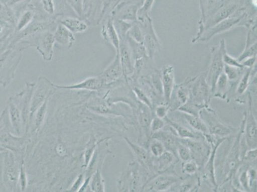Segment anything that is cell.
I'll return each instance as SVG.
<instances>
[{
	"label": "cell",
	"mask_w": 257,
	"mask_h": 192,
	"mask_svg": "<svg viewBox=\"0 0 257 192\" xmlns=\"http://www.w3.org/2000/svg\"><path fill=\"white\" fill-rule=\"evenodd\" d=\"M88 109L95 113L103 115H114V116L127 118L126 110L121 109V107L113 106V104H110L108 101L100 98H95L88 102L86 105Z\"/></svg>",
	"instance_id": "obj_24"
},
{
	"label": "cell",
	"mask_w": 257,
	"mask_h": 192,
	"mask_svg": "<svg viewBox=\"0 0 257 192\" xmlns=\"http://www.w3.org/2000/svg\"><path fill=\"white\" fill-rule=\"evenodd\" d=\"M164 120L167 125L170 126V129L175 133V135L182 139L205 140L204 134L193 129L188 125H182L176 121L173 120L171 118H165Z\"/></svg>",
	"instance_id": "obj_27"
},
{
	"label": "cell",
	"mask_w": 257,
	"mask_h": 192,
	"mask_svg": "<svg viewBox=\"0 0 257 192\" xmlns=\"http://www.w3.org/2000/svg\"><path fill=\"white\" fill-rule=\"evenodd\" d=\"M180 142L190 150L191 160L197 163L200 170L202 169L209 158L211 147L205 140L182 139ZM199 170V171H200Z\"/></svg>",
	"instance_id": "obj_10"
},
{
	"label": "cell",
	"mask_w": 257,
	"mask_h": 192,
	"mask_svg": "<svg viewBox=\"0 0 257 192\" xmlns=\"http://www.w3.org/2000/svg\"><path fill=\"white\" fill-rule=\"evenodd\" d=\"M139 4L131 2H121L118 3L109 14L114 20L123 21L128 23H135L137 21Z\"/></svg>",
	"instance_id": "obj_20"
},
{
	"label": "cell",
	"mask_w": 257,
	"mask_h": 192,
	"mask_svg": "<svg viewBox=\"0 0 257 192\" xmlns=\"http://www.w3.org/2000/svg\"><path fill=\"white\" fill-rule=\"evenodd\" d=\"M256 75V64L252 68H247L244 73L240 77L236 89V93L238 95L244 94L247 88L249 87L251 77H255Z\"/></svg>",
	"instance_id": "obj_39"
},
{
	"label": "cell",
	"mask_w": 257,
	"mask_h": 192,
	"mask_svg": "<svg viewBox=\"0 0 257 192\" xmlns=\"http://www.w3.org/2000/svg\"><path fill=\"white\" fill-rule=\"evenodd\" d=\"M205 139L211 146V153L202 169L198 172L201 181L206 182L213 191H218V184L217 182L215 172V159L219 146L230 137H219L211 134H204Z\"/></svg>",
	"instance_id": "obj_4"
},
{
	"label": "cell",
	"mask_w": 257,
	"mask_h": 192,
	"mask_svg": "<svg viewBox=\"0 0 257 192\" xmlns=\"http://www.w3.org/2000/svg\"><path fill=\"white\" fill-rule=\"evenodd\" d=\"M2 153H0V156L2 155ZM1 162V161H0ZM2 163H3V160H2ZM1 164V163H0ZM2 165H0V184H2ZM3 185V184H2Z\"/></svg>",
	"instance_id": "obj_58"
},
{
	"label": "cell",
	"mask_w": 257,
	"mask_h": 192,
	"mask_svg": "<svg viewBox=\"0 0 257 192\" xmlns=\"http://www.w3.org/2000/svg\"><path fill=\"white\" fill-rule=\"evenodd\" d=\"M182 178L176 174H159L154 175L144 185L142 191H169L175 184L181 181Z\"/></svg>",
	"instance_id": "obj_12"
},
{
	"label": "cell",
	"mask_w": 257,
	"mask_h": 192,
	"mask_svg": "<svg viewBox=\"0 0 257 192\" xmlns=\"http://www.w3.org/2000/svg\"><path fill=\"white\" fill-rule=\"evenodd\" d=\"M133 92L134 93L135 97L138 101L141 104L146 105L149 109L153 111L154 107L153 102H152L150 98L147 94V93L142 89V87L138 86L137 85L131 86Z\"/></svg>",
	"instance_id": "obj_45"
},
{
	"label": "cell",
	"mask_w": 257,
	"mask_h": 192,
	"mask_svg": "<svg viewBox=\"0 0 257 192\" xmlns=\"http://www.w3.org/2000/svg\"><path fill=\"white\" fill-rule=\"evenodd\" d=\"M151 177L150 173L137 161H132L117 179L118 191H142L144 185Z\"/></svg>",
	"instance_id": "obj_2"
},
{
	"label": "cell",
	"mask_w": 257,
	"mask_h": 192,
	"mask_svg": "<svg viewBox=\"0 0 257 192\" xmlns=\"http://www.w3.org/2000/svg\"><path fill=\"white\" fill-rule=\"evenodd\" d=\"M50 98H48L34 114L29 130V132H31L32 134L38 132L42 125H43L44 121H45L47 111H48V109L49 100Z\"/></svg>",
	"instance_id": "obj_38"
},
{
	"label": "cell",
	"mask_w": 257,
	"mask_h": 192,
	"mask_svg": "<svg viewBox=\"0 0 257 192\" xmlns=\"http://www.w3.org/2000/svg\"><path fill=\"white\" fill-rule=\"evenodd\" d=\"M244 14L241 16H231L230 18L222 21V22H219L218 24L214 25L213 27L205 30L197 39L192 42V43H208L217 35L223 34L224 32L232 30L233 28L239 27V23L242 20L243 16H244Z\"/></svg>",
	"instance_id": "obj_9"
},
{
	"label": "cell",
	"mask_w": 257,
	"mask_h": 192,
	"mask_svg": "<svg viewBox=\"0 0 257 192\" xmlns=\"http://www.w3.org/2000/svg\"><path fill=\"white\" fill-rule=\"evenodd\" d=\"M5 4L8 5L11 8H15L19 5L22 4L25 0H2Z\"/></svg>",
	"instance_id": "obj_57"
},
{
	"label": "cell",
	"mask_w": 257,
	"mask_h": 192,
	"mask_svg": "<svg viewBox=\"0 0 257 192\" xmlns=\"http://www.w3.org/2000/svg\"><path fill=\"white\" fill-rule=\"evenodd\" d=\"M36 86V83H26V87L22 92L11 96L12 99L15 101L16 104L20 107L22 112L23 125H24L25 133L27 130L30 114V106H31L33 93Z\"/></svg>",
	"instance_id": "obj_19"
},
{
	"label": "cell",
	"mask_w": 257,
	"mask_h": 192,
	"mask_svg": "<svg viewBox=\"0 0 257 192\" xmlns=\"http://www.w3.org/2000/svg\"><path fill=\"white\" fill-rule=\"evenodd\" d=\"M244 123L245 115L244 114L241 125L234 136V141L233 142L232 147L229 150L223 164L222 170H223L224 179L221 185L225 183L232 184L231 181H232L233 175L242 164L241 155H240V153H241L240 152V140H241L243 133H244Z\"/></svg>",
	"instance_id": "obj_3"
},
{
	"label": "cell",
	"mask_w": 257,
	"mask_h": 192,
	"mask_svg": "<svg viewBox=\"0 0 257 192\" xmlns=\"http://www.w3.org/2000/svg\"><path fill=\"white\" fill-rule=\"evenodd\" d=\"M55 43L53 32L47 31L38 35L26 44L29 47H36L43 59L46 62H50L53 59Z\"/></svg>",
	"instance_id": "obj_11"
},
{
	"label": "cell",
	"mask_w": 257,
	"mask_h": 192,
	"mask_svg": "<svg viewBox=\"0 0 257 192\" xmlns=\"http://www.w3.org/2000/svg\"><path fill=\"white\" fill-rule=\"evenodd\" d=\"M119 46L118 55L122 68L123 78L127 81L128 77L132 76L134 71V60L132 50L127 41V37H121Z\"/></svg>",
	"instance_id": "obj_22"
},
{
	"label": "cell",
	"mask_w": 257,
	"mask_h": 192,
	"mask_svg": "<svg viewBox=\"0 0 257 192\" xmlns=\"http://www.w3.org/2000/svg\"><path fill=\"white\" fill-rule=\"evenodd\" d=\"M104 140L105 139H103L98 141L96 138L91 137L90 140H88L83 153V164L82 168L84 170H85L86 167H88V164H89L91 159H92L97 146H99L100 143L103 142Z\"/></svg>",
	"instance_id": "obj_40"
},
{
	"label": "cell",
	"mask_w": 257,
	"mask_h": 192,
	"mask_svg": "<svg viewBox=\"0 0 257 192\" xmlns=\"http://www.w3.org/2000/svg\"><path fill=\"white\" fill-rule=\"evenodd\" d=\"M181 170L183 174L193 175L198 174L200 168L197 163L191 160L186 162H182Z\"/></svg>",
	"instance_id": "obj_50"
},
{
	"label": "cell",
	"mask_w": 257,
	"mask_h": 192,
	"mask_svg": "<svg viewBox=\"0 0 257 192\" xmlns=\"http://www.w3.org/2000/svg\"><path fill=\"white\" fill-rule=\"evenodd\" d=\"M193 78H187L179 85L175 86L169 104L170 111H177L182 105L186 104L189 99L190 85Z\"/></svg>",
	"instance_id": "obj_21"
},
{
	"label": "cell",
	"mask_w": 257,
	"mask_h": 192,
	"mask_svg": "<svg viewBox=\"0 0 257 192\" xmlns=\"http://www.w3.org/2000/svg\"><path fill=\"white\" fill-rule=\"evenodd\" d=\"M199 117L206 125L209 134L216 137H232L239 129L224 123L219 118L217 112L210 107L202 109L200 112Z\"/></svg>",
	"instance_id": "obj_5"
},
{
	"label": "cell",
	"mask_w": 257,
	"mask_h": 192,
	"mask_svg": "<svg viewBox=\"0 0 257 192\" xmlns=\"http://www.w3.org/2000/svg\"><path fill=\"white\" fill-rule=\"evenodd\" d=\"M245 123L243 137L248 149L256 148L257 123L253 111V100L248 93V107L244 112Z\"/></svg>",
	"instance_id": "obj_15"
},
{
	"label": "cell",
	"mask_w": 257,
	"mask_h": 192,
	"mask_svg": "<svg viewBox=\"0 0 257 192\" xmlns=\"http://www.w3.org/2000/svg\"><path fill=\"white\" fill-rule=\"evenodd\" d=\"M28 177L26 170L25 159L24 153L20 154V174H19L18 187L19 191H25L27 188Z\"/></svg>",
	"instance_id": "obj_43"
},
{
	"label": "cell",
	"mask_w": 257,
	"mask_h": 192,
	"mask_svg": "<svg viewBox=\"0 0 257 192\" xmlns=\"http://www.w3.org/2000/svg\"><path fill=\"white\" fill-rule=\"evenodd\" d=\"M141 29L144 33L143 44L146 48L147 56L151 60L153 61L156 53L160 51L162 48L160 39L154 30L153 23L141 28Z\"/></svg>",
	"instance_id": "obj_26"
},
{
	"label": "cell",
	"mask_w": 257,
	"mask_h": 192,
	"mask_svg": "<svg viewBox=\"0 0 257 192\" xmlns=\"http://www.w3.org/2000/svg\"><path fill=\"white\" fill-rule=\"evenodd\" d=\"M228 0H218V6L219 7L221 6L222 5L225 3V2H227Z\"/></svg>",
	"instance_id": "obj_59"
},
{
	"label": "cell",
	"mask_w": 257,
	"mask_h": 192,
	"mask_svg": "<svg viewBox=\"0 0 257 192\" xmlns=\"http://www.w3.org/2000/svg\"><path fill=\"white\" fill-rule=\"evenodd\" d=\"M0 1H1V0H0Z\"/></svg>",
	"instance_id": "obj_61"
},
{
	"label": "cell",
	"mask_w": 257,
	"mask_h": 192,
	"mask_svg": "<svg viewBox=\"0 0 257 192\" xmlns=\"http://www.w3.org/2000/svg\"><path fill=\"white\" fill-rule=\"evenodd\" d=\"M101 35L104 40L114 47L116 54H118L120 39L113 24V19L110 15L107 16L102 20Z\"/></svg>",
	"instance_id": "obj_30"
},
{
	"label": "cell",
	"mask_w": 257,
	"mask_h": 192,
	"mask_svg": "<svg viewBox=\"0 0 257 192\" xmlns=\"http://www.w3.org/2000/svg\"><path fill=\"white\" fill-rule=\"evenodd\" d=\"M149 151L153 157H158L164 153L166 149L160 140L151 139L149 142Z\"/></svg>",
	"instance_id": "obj_47"
},
{
	"label": "cell",
	"mask_w": 257,
	"mask_h": 192,
	"mask_svg": "<svg viewBox=\"0 0 257 192\" xmlns=\"http://www.w3.org/2000/svg\"><path fill=\"white\" fill-rule=\"evenodd\" d=\"M128 147L132 151L133 156L136 159V161L144 168L150 173L151 176L153 177L155 174L153 172V156L151 155L148 150L144 146L137 144L133 142L127 137H123Z\"/></svg>",
	"instance_id": "obj_25"
},
{
	"label": "cell",
	"mask_w": 257,
	"mask_h": 192,
	"mask_svg": "<svg viewBox=\"0 0 257 192\" xmlns=\"http://www.w3.org/2000/svg\"><path fill=\"white\" fill-rule=\"evenodd\" d=\"M26 44L7 43L0 48V85L8 87L15 78L16 69L22 60Z\"/></svg>",
	"instance_id": "obj_1"
},
{
	"label": "cell",
	"mask_w": 257,
	"mask_h": 192,
	"mask_svg": "<svg viewBox=\"0 0 257 192\" xmlns=\"http://www.w3.org/2000/svg\"><path fill=\"white\" fill-rule=\"evenodd\" d=\"M179 159L170 152L166 151L158 157L153 156L154 174H175V165L179 162Z\"/></svg>",
	"instance_id": "obj_23"
},
{
	"label": "cell",
	"mask_w": 257,
	"mask_h": 192,
	"mask_svg": "<svg viewBox=\"0 0 257 192\" xmlns=\"http://www.w3.org/2000/svg\"><path fill=\"white\" fill-rule=\"evenodd\" d=\"M201 17L198 23V30L193 38H197L202 33L205 23L218 10V0H199Z\"/></svg>",
	"instance_id": "obj_32"
},
{
	"label": "cell",
	"mask_w": 257,
	"mask_h": 192,
	"mask_svg": "<svg viewBox=\"0 0 257 192\" xmlns=\"http://www.w3.org/2000/svg\"><path fill=\"white\" fill-rule=\"evenodd\" d=\"M219 46V48H220L222 59H223L224 64L239 68H244L241 63H240L239 61L237 60V58H233L232 56L229 55L227 50H226L225 39L221 40Z\"/></svg>",
	"instance_id": "obj_42"
},
{
	"label": "cell",
	"mask_w": 257,
	"mask_h": 192,
	"mask_svg": "<svg viewBox=\"0 0 257 192\" xmlns=\"http://www.w3.org/2000/svg\"><path fill=\"white\" fill-rule=\"evenodd\" d=\"M16 14L17 16V22H16L14 34H17L24 30L35 20L36 16V13L34 9L28 6L19 9L16 11Z\"/></svg>",
	"instance_id": "obj_34"
},
{
	"label": "cell",
	"mask_w": 257,
	"mask_h": 192,
	"mask_svg": "<svg viewBox=\"0 0 257 192\" xmlns=\"http://www.w3.org/2000/svg\"><path fill=\"white\" fill-rule=\"evenodd\" d=\"M55 89L57 88L54 86V83L50 79L47 78L45 76L39 77L38 82H37V83H36L34 93H33L31 106H30V110L29 123H28L27 130H26L25 133V134L29 133L33 117H34L37 110L43 104V103L48 98L51 97V95L55 92Z\"/></svg>",
	"instance_id": "obj_7"
},
{
	"label": "cell",
	"mask_w": 257,
	"mask_h": 192,
	"mask_svg": "<svg viewBox=\"0 0 257 192\" xmlns=\"http://www.w3.org/2000/svg\"><path fill=\"white\" fill-rule=\"evenodd\" d=\"M177 153L179 160L182 161V162L191 160L190 150L186 145L180 142L179 139L178 144H177Z\"/></svg>",
	"instance_id": "obj_49"
},
{
	"label": "cell",
	"mask_w": 257,
	"mask_h": 192,
	"mask_svg": "<svg viewBox=\"0 0 257 192\" xmlns=\"http://www.w3.org/2000/svg\"><path fill=\"white\" fill-rule=\"evenodd\" d=\"M20 174V160L14 152L5 151L3 153L2 181L5 188L8 191H19L18 182Z\"/></svg>",
	"instance_id": "obj_6"
},
{
	"label": "cell",
	"mask_w": 257,
	"mask_h": 192,
	"mask_svg": "<svg viewBox=\"0 0 257 192\" xmlns=\"http://www.w3.org/2000/svg\"><path fill=\"white\" fill-rule=\"evenodd\" d=\"M240 63L245 68H252L256 64V56L247 58Z\"/></svg>",
	"instance_id": "obj_56"
},
{
	"label": "cell",
	"mask_w": 257,
	"mask_h": 192,
	"mask_svg": "<svg viewBox=\"0 0 257 192\" xmlns=\"http://www.w3.org/2000/svg\"><path fill=\"white\" fill-rule=\"evenodd\" d=\"M170 130H171V132L163 131V130L159 131V132L152 134L151 139H156L160 140V142H162L166 151L170 152L178 158L177 148L179 138L175 135V133L173 132L171 129H170Z\"/></svg>",
	"instance_id": "obj_31"
},
{
	"label": "cell",
	"mask_w": 257,
	"mask_h": 192,
	"mask_svg": "<svg viewBox=\"0 0 257 192\" xmlns=\"http://www.w3.org/2000/svg\"><path fill=\"white\" fill-rule=\"evenodd\" d=\"M247 68H239L230 65H224L223 72L225 74L226 77L230 82H235L239 81L240 77Z\"/></svg>",
	"instance_id": "obj_44"
},
{
	"label": "cell",
	"mask_w": 257,
	"mask_h": 192,
	"mask_svg": "<svg viewBox=\"0 0 257 192\" xmlns=\"http://www.w3.org/2000/svg\"><path fill=\"white\" fill-rule=\"evenodd\" d=\"M231 87L230 82L224 72L219 76L215 85L212 97L218 98L228 102V94Z\"/></svg>",
	"instance_id": "obj_36"
},
{
	"label": "cell",
	"mask_w": 257,
	"mask_h": 192,
	"mask_svg": "<svg viewBox=\"0 0 257 192\" xmlns=\"http://www.w3.org/2000/svg\"><path fill=\"white\" fill-rule=\"evenodd\" d=\"M102 168H99L93 173L90 181V191L104 192L105 182L101 173Z\"/></svg>",
	"instance_id": "obj_41"
},
{
	"label": "cell",
	"mask_w": 257,
	"mask_h": 192,
	"mask_svg": "<svg viewBox=\"0 0 257 192\" xmlns=\"http://www.w3.org/2000/svg\"><path fill=\"white\" fill-rule=\"evenodd\" d=\"M57 22L64 25L74 34L85 32L90 25L85 20L71 16H60L57 19Z\"/></svg>",
	"instance_id": "obj_33"
},
{
	"label": "cell",
	"mask_w": 257,
	"mask_h": 192,
	"mask_svg": "<svg viewBox=\"0 0 257 192\" xmlns=\"http://www.w3.org/2000/svg\"><path fill=\"white\" fill-rule=\"evenodd\" d=\"M53 35L56 43L60 46L71 48L75 43L76 38L74 34L59 23H58L57 27L53 32Z\"/></svg>",
	"instance_id": "obj_35"
},
{
	"label": "cell",
	"mask_w": 257,
	"mask_h": 192,
	"mask_svg": "<svg viewBox=\"0 0 257 192\" xmlns=\"http://www.w3.org/2000/svg\"><path fill=\"white\" fill-rule=\"evenodd\" d=\"M29 139L25 133L22 137L16 136L3 124L0 125V144L7 150L13 151L15 154H21L23 152V147L29 142Z\"/></svg>",
	"instance_id": "obj_14"
},
{
	"label": "cell",
	"mask_w": 257,
	"mask_h": 192,
	"mask_svg": "<svg viewBox=\"0 0 257 192\" xmlns=\"http://www.w3.org/2000/svg\"><path fill=\"white\" fill-rule=\"evenodd\" d=\"M154 114L157 118L165 119L168 116L170 112L169 105L167 104H162L156 105L154 109Z\"/></svg>",
	"instance_id": "obj_53"
},
{
	"label": "cell",
	"mask_w": 257,
	"mask_h": 192,
	"mask_svg": "<svg viewBox=\"0 0 257 192\" xmlns=\"http://www.w3.org/2000/svg\"><path fill=\"white\" fill-rule=\"evenodd\" d=\"M211 55V62L209 69L205 72L207 83L211 87L212 93H213L216 81L219 76L223 73L225 64L222 59L221 50L219 46L212 47Z\"/></svg>",
	"instance_id": "obj_16"
},
{
	"label": "cell",
	"mask_w": 257,
	"mask_h": 192,
	"mask_svg": "<svg viewBox=\"0 0 257 192\" xmlns=\"http://www.w3.org/2000/svg\"><path fill=\"white\" fill-rule=\"evenodd\" d=\"M98 76L103 83V90L107 87H116L125 81L118 54H116L113 62Z\"/></svg>",
	"instance_id": "obj_13"
},
{
	"label": "cell",
	"mask_w": 257,
	"mask_h": 192,
	"mask_svg": "<svg viewBox=\"0 0 257 192\" xmlns=\"http://www.w3.org/2000/svg\"><path fill=\"white\" fill-rule=\"evenodd\" d=\"M133 113H134L133 116L137 119L139 125L140 140H143V138H145L146 144L151 140L150 124L153 119V111L146 105L139 102V106Z\"/></svg>",
	"instance_id": "obj_18"
},
{
	"label": "cell",
	"mask_w": 257,
	"mask_h": 192,
	"mask_svg": "<svg viewBox=\"0 0 257 192\" xmlns=\"http://www.w3.org/2000/svg\"><path fill=\"white\" fill-rule=\"evenodd\" d=\"M8 151L4 147L2 146L1 144H0V153H3L5 151Z\"/></svg>",
	"instance_id": "obj_60"
},
{
	"label": "cell",
	"mask_w": 257,
	"mask_h": 192,
	"mask_svg": "<svg viewBox=\"0 0 257 192\" xmlns=\"http://www.w3.org/2000/svg\"><path fill=\"white\" fill-rule=\"evenodd\" d=\"M77 17L84 20V0H65Z\"/></svg>",
	"instance_id": "obj_48"
},
{
	"label": "cell",
	"mask_w": 257,
	"mask_h": 192,
	"mask_svg": "<svg viewBox=\"0 0 257 192\" xmlns=\"http://www.w3.org/2000/svg\"><path fill=\"white\" fill-rule=\"evenodd\" d=\"M154 2H155V0H144V3L139 8V11L142 12V13L150 14Z\"/></svg>",
	"instance_id": "obj_55"
},
{
	"label": "cell",
	"mask_w": 257,
	"mask_h": 192,
	"mask_svg": "<svg viewBox=\"0 0 257 192\" xmlns=\"http://www.w3.org/2000/svg\"><path fill=\"white\" fill-rule=\"evenodd\" d=\"M166 125H167V123H166L164 119L158 118L156 116L154 117V118L152 119L150 124V132L152 133L151 135L154 133L162 130Z\"/></svg>",
	"instance_id": "obj_52"
},
{
	"label": "cell",
	"mask_w": 257,
	"mask_h": 192,
	"mask_svg": "<svg viewBox=\"0 0 257 192\" xmlns=\"http://www.w3.org/2000/svg\"><path fill=\"white\" fill-rule=\"evenodd\" d=\"M2 112L6 115L10 125L11 132L14 135L21 136L23 131L25 132L22 111L11 97L9 98Z\"/></svg>",
	"instance_id": "obj_17"
},
{
	"label": "cell",
	"mask_w": 257,
	"mask_h": 192,
	"mask_svg": "<svg viewBox=\"0 0 257 192\" xmlns=\"http://www.w3.org/2000/svg\"><path fill=\"white\" fill-rule=\"evenodd\" d=\"M54 86L57 89H67V90H84L93 91V92H101L103 90V83L99 76L89 77L74 85L61 86L55 85Z\"/></svg>",
	"instance_id": "obj_29"
},
{
	"label": "cell",
	"mask_w": 257,
	"mask_h": 192,
	"mask_svg": "<svg viewBox=\"0 0 257 192\" xmlns=\"http://www.w3.org/2000/svg\"><path fill=\"white\" fill-rule=\"evenodd\" d=\"M212 97L211 89L206 79V72L193 77L190 85L188 102L206 108L210 107Z\"/></svg>",
	"instance_id": "obj_8"
},
{
	"label": "cell",
	"mask_w": 257,
	"mask_h": 192,
	"mask_svg": "<svg viewBox=\"0 0 257 192\" xmlns=\"http://www.w3.org/2000/svg\"><path fill=\"white\" fill-rule=\"evenodd\" d=\"M178 112V114L181 116L182 121L186 123L189 127L193 129L194 130L202 133V134H209V130L204 122L202 120L200 117L191 116L184 112Z\"/></svg>",
	"instance_id": "obj_37"
},
{
	"label": "cell",
	"mask_w": 257,
	"mask_h": 192,
	"mask_svg": "<svg viewBox=\"0 0 257 192\" xmlns=\"http://www.w3.org/2000/svg\"><path fill=\"white\" fill-rule=\"evenodd\" d=\"M163 97L166 104H169L175 87V69L172 65H166L160 71Z\"/></svg>",
	"instance_id": "obj_28"
},
{
	"label": "cell",
	"mask_w": 257,
	"mask_h": 192,
	"mask_svg": "<svg viewBox=\"0 0 257 192\" xmlns=\"http://www.w3.org/2000/svg\"><path fill=\"white\" fill-rule=\"evenodd\" d=\"M85 172L82 174H79L78 177H76L75 181L72 184V186L67 191L71 192H78L81 186L83 183L84 180H85Z\"/></svg>",
	"instance_id": "obj_54"
},
{
	"label": "cell",
	"mask_w": 257,
	"mask_h": 192,
	"mask_svg": "<svg viewBox=\"0 0 257 192\" xmlns=\"http://www.w3.org/2000/svg\"><path fill=\"white\" fill-rule=\"evenodd\" d=\"M127 36L137 43H144V33L137 22L133 23L132 27L128 30Z\"/></svg>",
	"instance_id": "obj_46"
},
{
	"label": "cell",
	"mask_w": 257,
	"mask_h": 192,
	"mask_svg": "<svg viewBox=\"0 0 257 192\" xmlns=\"http://www.w3.org/2000/svg\"><path fill=\"white\" fill-rule=\"evenodd\" d=\"M257 43L252 44L251 46L245 47L244 50L237 58V60L240 63L242 61L246 59L247 58L254 57L256 56Z\"/></svg>",
	"instance_id": "obj_51"
}]
</instances>
